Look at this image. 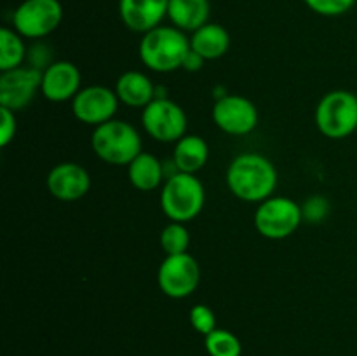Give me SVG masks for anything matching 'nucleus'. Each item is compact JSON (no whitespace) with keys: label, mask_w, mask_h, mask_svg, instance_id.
<instances>
[{"label":"nucleus","mask_w":357,"mask_h":356,"mask_svg":"<svg viewBox=\"0 0 357 356\" xmlns=\"http://www.w3.org/2000/svg\"><path fill=\"white\" fill-rule=\"evenodd\" d=\"M278 170L268 157L246 152L234 157L227 170V187L244 202H258L272 198L278 187Z\"/></svg>","instance_id":"nucleus-1"},{"label":"nucleus","mask_w":357,"mask_h":356,"mask_svg":"<svg viewBox=\"0 0 357 356\" xmlns=\"http://www.w3.org/2000/svg\"><path fill=\"white\" fill-rule=\"evenodd\" d=\"M190 52V38L176 27H157L143 34L139 40V59L149 70L169 73L183 68V61Z\"/></svg>","instance_id":"nucleus-2"},{"label":"nucleus","mask_w":357,"mask_h":356,"mask_svg":"<svg viewBox=\"0 0 357 356\" xmlns=\"http://www.w3.org/2000/svg\"><path fill=\"white\" fill-rule=\"evenodd\" d=\"M91 147L103 163L114 166H129L143 152L139 133L135 126L121 119L96 126L91 135Z\"/></svg>","instance_id":"nucleus-3"},{"label":"nucleus","mask_w":357,"mask_h":356,"mask_svg":"<svg viewBox=\"0 0 357 356\" xmlns=\"http://www.w3.org/2000/svg\"><path fill=\"white\" fill-rule=\"evenodd\" d=\"M206 191L195 175L176 171L160 191V209L171 222L187 223L202 212Z\"/></svg>","instance_id":"nucleus-4"},{"label":"nucleus","mask_w":357,"mask_h":356,"mask_svg":"<svg viewBox=\"0 0 357 356\" xmlns=\"http://www.w3.org/2000/svg\"><path fill=\"white\" fill-rule=\"evenodd\" d=\"M316 126L330 140L351 136L357 129V94L345 89L324 94L316 108Z\"/></svg>","instance_id":"nucleus-5"},{"label":"nucleus","mask_w":357,"mask_h":356,"mask_svg":"<svg viewBox=\"0 0 357 356\" xmlns=\"http://www.w3.org/2000/svg\"><path fill=\"white\" fill-rule=\"evenodd\" d=\"M303 222L302 205L286 195H272L258 205L255 212V227L267 239H286L296 232Z\"/></svg>","instance_id":"nucleus-6"},{"label":"nucleus","mask_w":357,"mask_h":356,"mask_svg":"<svg viewBox=\"0 0 357 356\" xmlns=\"http://www.w3.org/2000/svg\"><path fill=\"white\" fill-rule=\"evenodd\" d=\"M143 129L153 140L162 143H176L187 135V114L176 101L157 96L142 112Z\"/></svg>","instance_id":"nucleus-7"},{"label":"nucleus","mask_w":357,"mask_h":356,"mask_svg":"<svg viewBox=\"0 0 357 356\" xmlns=\"http://www.w3.org/2000/svg\"><path fill=\"white\" fill-rule=\"evenodd\" d=\"M61 20L59 0H23L13 14V27L23 38H44L59 27Z\"/></svg>","instance_id":"nucleus-8"},{"label":"nucleus","mask_w":357,"mask_h":356,"mask_svg":"<svg viewBox=\"0 0 357 356\" xmlns=\"http://www.w3.org/2000/svg\"><path fill=\"white\" fill-rule=\"evenodd\" d=\"M157 283L169 299H187L201 283V267L190 253L166 255L157 271Z\"/></svg>","instance_id":"nucleus-9"},{"label":"nucleus","mask_w":357,"mask_h":356,"mask_svg":"<svg viewBox=\"0 0 357 356\" xmlns=\"http://www.w3.org/2000/svg\"><path fill=\"white\" fill-rule=\"evenodd\" d=\"M211 115L216 128L232 136L250 135L260 121L257 105L243 94L220 96L213 105Z\"/></svg>","instance_id":"nucleus-10"},{"label":"nucleus","mask_w":357,"mask_h":356,"mask_svg":"<svg viewBox=\"0 0 357 356\" xmlns=\"http://www.w3.org/2000/svg\"><path fill=\"white\" fill-rule=\"evenodd\" d=\"M119 103L121 100L115 89L107 86H87L72 100V112L77 121L96 128L115 117Z\"/></svg>","instance_id":"nucleus-11"},{"label":"nucleus","mask_w":357,"mask_h":356,"mask_svg":"<svg viewBox=\"0 0 357 356\" xmlns=\"http://www.w3.org/2000/svg\"><path fill=\"white\" fill-rule=\"evenodd\" d=\"M42 70L37 66H17L0 73V107L17 112L26 108L40 91Z\"/></svg>","instance_id":"nucleus-12"},{"label":"nucleus","mask_w":357,"mask_h":356,"mask_svg":"<svg viewBox=\"0 0 357 356\" xmlns=\"http://www.w3.org/2000/svg\"><path fill=\"white\" fill-rule=\"evenodd\" d=\"M89 171L79 163H59L49 171L47 191L59 201H79L89 192Z\"/></svg>","instance_id":"nucleus-13"},{"label":"nucleus","mask_w":357,"mask_h":356,"mask_svg":"<svg viewBox=\"0 0 357 356\" xmlns=\"http://www.w3.org/2000/svg\"><path fill=\"white\" fill-rule=\"evenodd\" d=\"M80 70L72 61H54L47 65L42 72L40 91L45 100L52 103L73 100L82 87H80Z\"/></svg>","instance_id":"nucleus-14"},{"label":"nucleus","mask_w":357,"mask_h":356,"mask_svg":"<svg viewBox=\"0 0 357 356\" xmlns=\"http://www.w3.org/2000/svg\"><path fill=\"white\" fill-rule=\"evenodd\" d=\"M169 0H119V16L126 28L136 34H146L160 27L167 16Z\"/></svg>","instance_id":"nucleus-15"},{"label":"nucleus","mask_w":357,"mask_h":356,"mask_svg":"<svg viewBox=\"0 0 357 356\" xmlns=\"http://www.w3.org/2000/svg\"><path fill=\"white\" fill-rule=\"evenodd\" d=\"M115 93L121 103L131 108H142V110L157 98L153 82L149 75L139 70H129L122 73L115 82Z\"/></svg>","instance_id":"nucleus-16"},{"label":"nucleus","mask_w":357,"mask_h":356,"mask_svg":"<svg viewBox=\"0 0 357 356\" xmlns=\"http://www.w3.org/2000/svg\"><path fill=\"white\" fill-rule=\"evenodd\" d=\"M209 159V147L202 136L185 135L174 143L173 164L176 171L195 175L206 166Z\"/></svg>","instance_id":"nucleus-17"},{"label":"nucleus","mask_w":357,"mask_h":356,"mask_svg":"<svg viewBox=\"0 0 357 356\" xmlns=\"http://www.w3.org/2000/svg\"><path fill=\"white\" fill-rule=\"evenodd\" d=\"M230 47V35L222 24L206 23L199 30L192 31L190 49L201 54L206 61H213L227 54Z\"/></svg>","instance_id":"nucleus-18"},{"label":"nucleus","mask_w":357,"mask_h":356,"mask_svg":"<svg viewBox=\"0 0 357 356\" xmlns=\"http://www.w3.org/2000/svg\"><path fill=\"white\" fill-rule=\"evenodd\" d=\"M209 0H169L167 17L173 27L183 31H195L209 23Z\"/></svg>","instance_id":"nucleus-19"},{"label":"nucleus","mask_w":357,"mask_h":356,"mask_svg":"<svg viewBox=\"0 0 357 356\" xmlns=\"http://www.w3.org/2000/svg\"><path fill=\"white\" fill-rule=\"evenodd\" d=\"M129 181L142 192L155 191L164 180V166L153 154L142 152L128 166Z\"/></svg>","instance_id":"nucleus-20"},{"label":"nucleus","mask_w":357,"mask_h":356,"mask_svg":"<svg viewBox=\"0 0 357 356\" xmlns=\"http://www.w3.org/2000/svg\"><path fill=\"white\" fill-rule=\"evenodd\" d=\"M26 58V45L23 37L14 28L3 27L0 30V72L23 66Z\"/></svg>","instance_id":"nucleus-21"},{"label":"nucleus","mask_w":357,"mask_h":356,"mask_svg":"<svg viewBox=\"0 0 357 356\" xmlns=\"http://www.w3.org/2000/svg\"><path fill=\"white\" fill-rule=\"evenodd\" d=\"M204 346L209 356H241L243 353V346L237 335L223 328H216L206 335Z\"/></svg>","instance_id":"nucleus-22"},{"label":"nucleus","mask_w":357,"mask_h":356,"mask_svg":"<svg viewBox=\"0 0 357 356\" xmlns=\"http://www.w3.org/2000/svg\"><path fill=\"white\" fill-rule=\"evenodd\" d=\"M190 246V232L181 222H169L160 232V248L166 255L187 253Z\"/></svg>","instance_id":"nucleus-23"},{"label":"nucleus","mask_w":357,"mask_h":356,"mask_svg":"<svg viewBox=\"0 0 357 356\" xmlns=\"http://www.w3.org/2000/svg\"><path fill=\"white\" fill-rule=\"evenodd\" d=\"M188 320H190V325L194 327V330H197L204 337L208 334H211L213 330H216V316L211 307L206 306V304H195L190 309Z\"/></svg>","instance_id":"nucleus-24"},{"label":"nucleus","mask_w":357,"mask_h":356,"mask_svg":"<svg viewBox=\"0 0 357 356\" xmlns=\"http://www.w3.org/2000/svg\"><path fill=\"white\" fill-rule=\"evenodd\" d=\"M310 10L321 16H342L354 7L356 0H303Z\"/></svg>","instance_id":"nucleus-25"},{"label":"nucleus","mask_w":357,"mask_h":356,"mask_svg":"<svg viewBox=\"0 0 357 356\" xmlns=\"http://www.w3.org/2000/svg\"><path fill=\"white\" fill-rule=\"evenodd\" d=\"M302 212L303 218L309 220V222H323L330 215V201L324 195H312L302 205Z\"/></svg>","instance_id":"nucleus-26"},{"label":"nucleus","mask_w":357,"mask_h":356,"mask_svg":"<svg viewBox=\"0 0 357 356\" xmlns=\"http://www.w3.org/2000/svg\"><path fill=\"white\" fill-rule=\"evenodd\" d=\"M17 121H16V112L10 108L0 107V147L6 149L16 136Z\"/></svg>","instance_id":"nucleus-27"},{"label":"nucleus","mask_w":357,"mask_h":356,"mask_svg":"<svg viewBox=\"0 0 357 356\" xmlns=\"http://www.w3.org/2000/svg\"><path fill=\"white\" fill-rule=\"evenodd\" d=\"M204 63H206V59L202 58L201 54H197V52L192 51L190 49V52H188L187 58H185V61H183V68L188 70V72H199V70L204 66Z\"/></svg>","instance_id":"nucleus-28"}]
</instances>
